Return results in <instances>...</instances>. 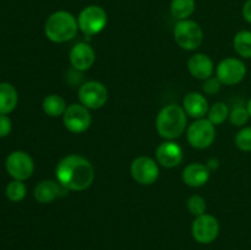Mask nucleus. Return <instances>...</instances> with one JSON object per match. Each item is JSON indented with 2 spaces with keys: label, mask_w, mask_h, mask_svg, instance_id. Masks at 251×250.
I'll use <instances>...</instances> for the list:
<instances>
[{
  "label": "nucleus",
  "mask_w": 251,
  "mask_h": 250,
  "mask_svg": "<svg viewBox=\"0 0 251 250\" xmlns=\"http://www.w3.org/2000/svg\"><path fill=\"white\" fill-rule=\"evenodd\" d=\"M58 183L65 190L83 191L95 180V168L86 157L68 154L58 162L55 168Z\"/></svg>",
  "instance_id": "obj_1"
},
{
  "label": "nucleus",
  "mask_w": 251,
  "mask_h": 250,
  "mask_svg": "<svg viewBox=\"0 0 251 250\" xmlns=\"http://www.w3.org/2000/svg\"><path fill=\"white\" fill-rule=\"evenodd\" d=\"M188 127V115L183 107L168 104L162 108L156 117V130L164 140L180 137Z\"/></svg>",
  "instance_id": "obj_2"
},
{
  "label": "nucleus",
  "mask_w": 251,
  "mask_h": 250,
  "mask_svg": "<svg viewBox=\"0 0 251 250\" xmlns=\"http://www.w3.org/2000/svg\"><path fill=\"white\" fill-rule=\"evenodd\" d=\"M78 32L77 19L66 10H58L44 24L46 37L53 43H65L76 37Z\"/></svg>",
  "instance_id": "obj_3"
},
{
  "label": "nucleus",
  "mask_w": 251,
  "mask_h": 250,
  "mask_svg": "<svg viewBox=\"0 0 251 250\" xmlns=\"http://www.w3.org/2000/svg\"><path fill=\"white\" fill-rule=\"evenodd\" d=\"M176 43L185 50H195L202 44L203 32L200 25L193 20H180L173 29Z\"/></svg>",
  "instance_id": "obj_4"
},
{
  "label": "nucleus",
  "mask_w": 251,
  "mask_h": 250,
  "mask_svg": "<svg viewBox=\"0 0 251 250\" xmlns=\"http://www.w3.org/2000/svg\"><path fill=\"white\" fill-rule=\"evenodd\" d=\"M186 139L194 149H208L216 139L215 125L205 118L195 119V122L186 127Z\"/></svg>",
  "instance_id": "obj_5"
},
{
  "label": "nucleus",
  "mask_w": 251,
  "mask_h": 250,
  "mask_svg": "<svg viewBox=\"0 0 251 250\" xmlns=\"http://www.w3.org/2000/svg\"><path fill=\"white\" fill-rule=\"evenodd\" d=\"M107 12L98 5L86 6L77 17L78 29L86 36H95L100 33L107 26Z\"/></svg>",
  "instance_id": "obj_6"
},
{
  "label": "nucleus",
  "mask_w": 251,
  "mask_h": 250,
  "mask_svg": "<svg viewBox=\"0 0 251 250\" xmlns=\"http://www.w3.org/2000/svg\"><path fill=\"white\" fill-rule=\"evenodd\" d=\"M78 100L88 109H100L108 100V90L102 82L96 80L86 81L78 88Z\"/></svg>",
  "instance_id": "obj_7"
},
{
  "label": "nucleus",
  "mask_w": 251,
  "mask_h": 250,
  "mask_svg": "<svg viewBox=\"0 0 251 250\" xmlns=\"http://www.w3.org/2000/svg\"><path fill=\"white\" fill-rule=\"evenodd\" d=\"M64 126L73 134H82L92 124V115L90 109L81 103L68 105L63 115Z\"/></svg>",
  "instance_id": "obj_8"
},
{
  "label": "nucleus",
  "mask_w": 251,
  "mask_h": 250,
  "mask_svg": "<svg viewBox=\"0 0 251 250\" xmlns=\"http://www.w3.org/2000/svg\"><path fill=\"white\" fill-rule=\"evenodd\" d=\"M220 234V222L208 213L198 216L191 225V235L200 244H211Z\"/></svg>",
  "instance_id": "obj_9"
},
{
  "label": "nucleus",
  "mask_w": 251,
  "mask_h": 250,
  "mask_svg": "<svg viewBox=\"0 0 251 250\" xmlns=\"http://www.w3.org/2000/svg\"><path fill=\"white\" fill-rule=\"evenodd\" d=\"M130 174L136 183L141 185H152L159 176L158 163L149 156H139L131 162Z\"/></svg>",
  "instance_id": "obj_10"
},
{
  "label": "nucleus",
  "mask_w": 251,
  "mask_h": 250,
  "mask_svg": "<svg viewBox=\"0 0 251 250\" xmlns=\"http://www.w3.org/2000/svg\"><path fill=\"white\" fill-rule=\"evenodd\" d=\"M5 168L15 180L25 181L31 178L34 172V162L27 152L14 151L7 156Z\"/></svg>",
  "instance_id": "obj_11"
},
{
  "label": "nucleus",
  "mask_w": 251,
  "mask_h": 250,
  "mask_svg": "<svg viewBox=\"0 0 251 250\" xmlns=\"http://www.w3.org/2000/svg\"><path fill=\"white\" fill-rule=\"evenodd\" d=\"M216 76L222 85H238L247 76V66L238 58H226L216 68Z\"/></svg>",
  "instance_id": "obj_12"
},
{
  "label": "nucleus",
  "mask_w": 251,
  "mask_h": 250,
  "mask_svg": "<svg viewBox=\"0 0 251 250\" xmlns=\"http://www.w3.org/2000/svg\"><path fill=\"white\" fill-rule=\"evenodd\" d=\"M183 149L174 140H166L156 149V161L164 168H176L183 161Z\"/></svg>",
  "instance_id": "obj_13"
},
{
  "label": "nucleus",
  "mask_w": 251,
  "mask_h": 250,
  "mask_svg": "<svg viewBox=\"0 0 251 250\" xmlns=\"http://www.w3.org/2000/svg\"><path fill=\"white\" fill-rule=\"evenodd\" d=\"M71 66L77 71H86L93 66L96 61V51L85 42L76 43L69 54Z\"/></svg>",
  "instance_id": "obj_14"
},
{
  "label": "nucleus",
  "mask_w": 251,
  "mask_h": 250,
  "mask_svg": "<svg viewBox=\"0 0 251 250\" xmlns=\"http://www.w3.org/2000/svg\"><path fill=\"white\" fill-rule=\"evenodd\" d=\"M188 70L191 76L198 80H207L213 76L215 73V64L211 56L203 53H195L188 60Z\"/></svg>",
  "instance_id": "obj_15"
},
{
  "label": "nucleus",
  "mask_w": 251,
  "mask_h": 250,
  "mask_svg": "<svg viewBox=\"0 0 251 250\" xmlns=\"http://www.w3.org/2000/svg\"><path fill=\"white\" fill-rule=\"evenodd\" d=\"M211 171L207 166L200 162L190 163L184 168L181 179L190 188H200L210 180Z\"/></svg>",
  "instance_id": "obj_16"
},
{
  "label": "nucleus",
  "mask_w": 251,
  "mask_h": 250,
  "mask_svg": "<svg viewBox=\"0 0 251 250\" xmlns=\"http://www.w3.org/2000/svg\"><path fill=\"white\" fill-rule=\"evenodd\" d=\"M183 108L186 115L194 119H201L207 115L210 105H208L207 98L202 93L189 92L183 100Z\"/></svg>",
  "instance_id": "obj_17"
},
{
  "label": "nucleus",
  "mask_w": 251,
  "mask_h": 250,
  "mask_svg": "<svg viewBox=\"0 0 251 250\" xmlns=\"http://www.w3.org/2000/svg\"><path fill=\"white\" fill-rule=\"evenodd\" d=\"M61 189L64 188L58 181L51 180V179H46V180L39 181L36 185V188H34V199L39 203H50L60 196Z\"/></svg>",
  "instance_id": "obj_18"
},
{
  "label": "nucleus",
  "mask_w": 251,
  "mask_h": 250,
  "mask_svg": "<svg viewBox=\"0 0 251 250\" xmlns=\"http://www.w3.org/2000/svg\"><path fill=\"white\" fill-rule=\"evenodd\" d=\"M19 102L17 91L11 83H0V114H9L16 108Z\"/></svg>",
  "instance_id": "obj_19"
},
{
  "label": "nucleus",
  "mask_w": 251,
  "mask_h": 250,
  "mask_svg": "<svg viewBox=\"0 0 251 250\" xmlns=\"http://www.w3.org/2000/svg\"><path fill=\"white\" fill-rule=\"evenodd\" d=\"M66 108H68V104H66L65 100L59 95L46 96L42 102V109L50 118L63 117Z\"/></svg>",
  "instance_id": "obj_20"
},
{
  "label": "nucleus",
  "mask_w": 251,
  "mask_h": 250,
  "mask_svg": "<svg viewBox=\"0 0 251 250\" xmlns=\"http://www.w3.org/2000/svg\"><path fill=\"white\" fill-rule=\"evenodd\" d=\"M195 0H172L171 14L178 21L188 20L195 11Z\"/></svg>",
  "instance_id": "obj_21"
},
{
  "label": "nucleus",
  "mask_w": 251,
  "mask_h": 250,
  "mask_svg": "<svg viewBox=\"0 0 251 250\" xmlns=\"http://www.w3.org/2000/svg\"><path fill=\"white\" fill-rule=\"evenodd\" d=\"M235 53L244 59H251V31L242 29L233 39Z\"/></svg>",
  "instance_id": "obj_22"
},
{
  "label": "nucleus",
  "mask_w": 251,
  "mask_h": 250,
  "mask_svg": "<svg viewBox=\"0 0 251 250\" xmlns=\"http://www.w3.org/2000/svg\"><path fill=\"white\" fill-rule=\"evenodd\" d=\"M229 108L226 103L216 102L210 107L207 112V119L212 123L213 125H221L229 118Z\"/></svg>",
  "instance_id": "obj_23"
},
{
  "label": "nucleus",
  "mask_w": 251,
  "mask_h": 250,
  "mask_svg": "<svg viewBox=\"0 0 251 250\" xmlns=\"http://www.w3.org/2000/svg\"><path fill=\"white\" fill-rule=\"evenodd\" d=\"M7 199L12 202H20V201L24 200L26 198L27 194V188L24 184V181L21 180H12L7 184L6 190H5Z\"/></svg>",
  "instance_id": "obj_24"
},
{
  "label": "nucleus",
  "mask_w": 251,
  "mask_h": 250,
  "mask_svg": "<svg viewBox=\"0 0 251 250\" xmlns=\"http://www.w3.org/2000/svg\"><path fill=\"white\" fill-rule=\"evenodd\" d=\"M235 146L243 152H251V126H243L235 134Z\"/></svg>",
  "instance_id": "obj_25"
},
{
  "label": "nucleus",
  "mask_w": 251,
  "mask_h": 250,
  "mask_svg": "<svg viewBox=\"0 0 251 250\" xmlns=\"http://www.w3.org/2000/svg\"><path fill=\"white\" fill-rule=\"evenodd\" d=\"M229 122L230 124L234 125V126L243 127L244 125H247V123L249 122L250 114L248 112L247 107H234L229 112Z\"/></svg>",
  "instance_id": "obj_26"
},
{
  "label": "nucleus",
  "mask_w": 251,
  "mask_h": 250,
  "mask_svg": "<svg viewBox=\"0 0 251 250\" xmlns=\"http://www.w3.org/2000/svg\"><path fill=\"white\" fill-rule=\"evenodd\" d=\"M186 206H188L189 212L193 216H195V217L203 215V213H206V210H207L206 200L200 195H191L188 199Z\"/></svg>",
  "instance_id": "obj_27"
},
{
  "label": "nucleus",
  "mask_w": 251,
  "mask_h": 250,
  "mask_svg": "<svg viewBox=\"0 0 251 250\" xmlns=\"http://www.w3.org/2000/svg\"><path fill=\"white\" fill-rule=\"evenodd\" d=\"M221 87H222V82L218 80L217 76H211L207 80H205L202 86V91L206 93V95H216L221 91Z\"/></svg>",
  "instance_id": "obj_28"
},
{
  "label": "nucleus",
  "mask_w": 251,
  "mask_h": 250,
  "mask_svg": "<svg viewBox=\"0 0 251 250\" xmlns=\"http://www.w3.org/2000/svg\"><path fill=\"white\" fill-rule=\"evenodd\" d=\"M12 123L6 114H0V137H6L11 132Z\"/></svg>",
  "instance_id": "obj_29"
},
{
  "label": "nucleus",
  "mask_w": 251,
  "mask_h": 250,
  "mask_svg": "<svg viewBox=\"0 0 251 250\" xmlns=\"http://www.w3.org/2000/svg\"><path fill=\"white\" fill-rule=\"evenodd\" d=\"M243 17L245 19V21L251 24V0H247L243 6Z\"/></svg>",
  "instance_id": "obj_30"
},
{
  "label": "nucleus",
  "mask_w": 251,
  "mask_h": 250,
  "mask_svg": "<svg viewBox=\"0 0 251 250\" xmlns=\"http://www.w3.org/2000/svg\"><path fill=\"white\" fill-rule=\"evenodd\" d=\"M206 166H207V168L210 169V171H213V169H217L218 167H220V161L216 158H211V159H208V162L206 163Z\"/></svg>",
  "instance_id": "obj_31"
},
{
  "label": "nucleus",
  "mask_w": 251,
  "mask_h": 250,
  "mask_svg": "<svg viewBox=\"0 0 251 250\" xmlns=\"http://www.w3.org/2000/svg\"><path fill=\"white\" fill-rule=\"evenodd\" d=\"M247 108H248V112H249V114H250V118H251V98L249 100V102H248V104H247Z\"/></svg>",
  "instance_id": "obj_32"
}]
</instances>
